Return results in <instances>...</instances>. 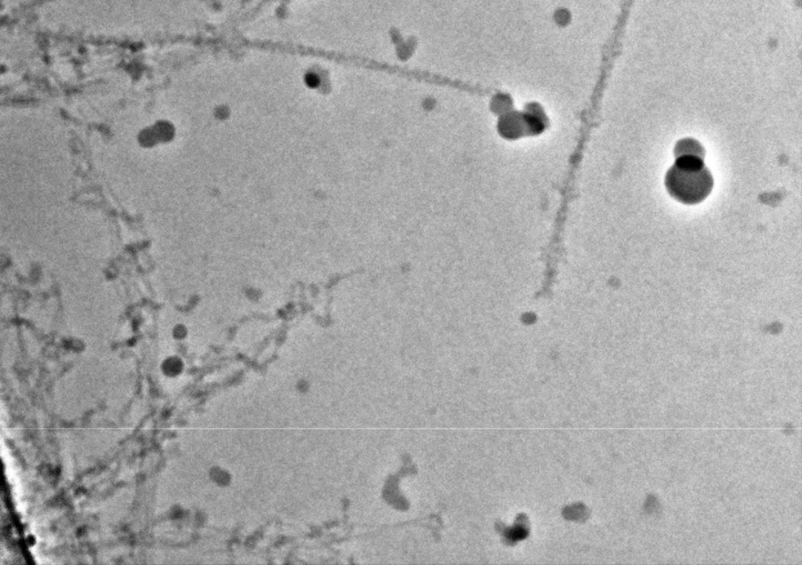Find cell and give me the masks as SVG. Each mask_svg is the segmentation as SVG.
I'll list each match as a JSON object with an SVG mask.
<instances>
[{"instance_id": "cell-1", "label": "cell", "mask_w": 802, "mask_h": 565, "mask_svg": "<svg viewBox=\"0 0 802 565\" xmlns=\"http://www.w3.org/2000/svg\"><path fill=\"white\" fill-rule=\"evenodd\" d=\"M713 184L712 173L698 156H679L666 175L667 193L684 204L702 202L711 194Z\"/></svg>"}, {"instance_id": "cell-2", "label": "cell", "mask_w": 802, "mask_h": 565, "mask_svg": "<svg viewBox=\"0 0 802 565\" xmlns=\"http://www.w3.org/2000/svg\"><path fill=\"white\" fill-rule=\"evenodd\" d=\"M675 153L676 155V157H679V156L692 155V156H698V157L703 158L704 149H702V146L699 145L697 141L685 140V141H681L677 142V145L675 149Z\"/></svg>"}]
</instances>
